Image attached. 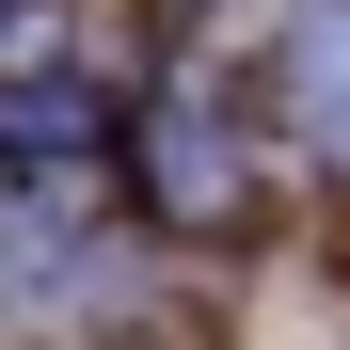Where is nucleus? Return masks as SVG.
<instances>
[{
    "label": "nucleus",
    "mask_w": 350,
    "mask_h": 350,
    "mask_svg": "<svg viewBox=\"0 0 350 350\" xmlns=\"http://www.w3.org/2000/svg\"><path fill=\"white\" fill-rule=\"evenodd\" d=\"M0 144H16V159L96 144V80L64 64V32H0Z\"/></svg>",
    "instance_id": "nucleus-2"
},
{
    "label": "nucleus",
    "mask_w": 350,
    "mask_h": 350,
    "mask_svg": "<svg viewBox=\"0 0 350 350\" xmlns=\"http://www.w3.org/2000/svg\"><path fill=\"white\" fill-rule=\"evenodd\" d=\"M271 80H286V128H303V144L350 175V0H303V16H286Z\"/></svg>",
    "instance_id": "nucleus-3"
},
{
    "label": "nucleus",
    "mask_w": 350,
    "mask_h": 350,
    "mask_svg": "<svg viewBox=\"0 0 350 350\" xmlns=\"http://www.w3.org/2000/svg\"><path fill=\"white\" fill-rule=\"evenodd\" d=\"M144 207L159 223H255V175H239V128H223V111H191V96H159L144 111Z\"/></svg>",
    "instance_id": "nucleus-1"
}]
</instances>
